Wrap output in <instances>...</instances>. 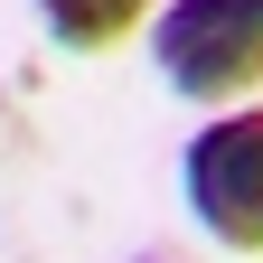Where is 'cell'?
I'll return each mask as SVG.
<instances>
[{
    "label": "cell",
    "mask_w": 263,
    "mask_h": 263,
    "mask_svg": "<svg viewBox=\"0 0 263 263\" xmlns=\"http://www.w3.org/2000/svg\"><path fill=\"white\" fill-rule=\"evenodd\" d=\"M151 66L188 104H245L263 85V0H160L151 19Z\"/></svg>",
    "instance_id": "1"
},
{
    "label": "cell",
    "mask_w": 263,
    "mask_h": 263,
    "mask_svg": "<svg viewBox=\"0 0 263 263\" xmlns=\"http://www.w3.org/2000/svg\"><path fill=\"white\" fill-rule=\"evenodd\" d=\"M132 263H179V254H132Z\"/></svg>",
    "instance_id": "4"
},
{
    "label": "cell",
    "mask_w": 263,
    "mask_h": 263,
    "mask_svg": "<svg viewBox=\"0 0 263 263\" xmlns=\"http://www.w3.org/2000/svg\"><path fill=\"white\" fill-rule=\"evenodd\" d=\"M179 197L226 254H263V104H226L188 132Z\"/></svg>",
    "instance_id": "2"
},
{
    "label": "cell",
    "mask_w": 263,
    "mask_h": 263,
    "mask_svg": "<svg viewBox=\"0 0 263 263\" xmlns=\"http://www.w3.org/2000/svg\"><path fill=\"white\" fill-rule=\"evenodd\" d=\"M28 10H38V28L66 57H104L122 38H141V28L160 19V0H28Z\"/></svg>",
    "instance_id": "3"
}]
</instances>
